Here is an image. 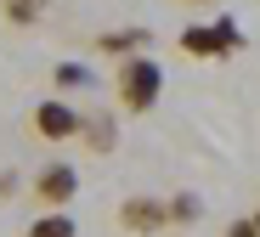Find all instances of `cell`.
<instances>
[{
	"label": "cell",
	"instance_id": "obj_5",
	"mask_svg": "<svg viewBox=\"0 0 260 237\" xmlns=\"http://www.w3.org/2000/svg\"><path fill=\"white\" fill-rule=\"evenodd\" d=\"M79 147H85V153H96V158H108V153L119 147V102H113V108H85Z\"/></svg>",
	"mask_w": 260,
	"mask_h": 237
},
{
	"label": "cell",
	"instance_id": "obj_9",
	"mask_svg": "<svg viewBox=\"0 0 260 237\" xmlns=\"http://www.w3.org/2000/svg\"><path fill=\"white\" fill-rule=\"evenodd\" d=\"M51 85H57V90H96V68L68 57V62H57V68H51Z\"/></svg>",
	"mask_w": 260,
	"mask_h": 237
},
{
	"label": "cell",
	"instance_id": "obj_4",
	"mask_svg": "<svg viewBox=\"0 0 260 237\" xmlns=\"http://www.w3.org/2000/svg\"><path fill=\"white\" fill-rule=\"evenodd\" d=\"M28 192H34V204H40V209H68V204L79 198V170H74L68 158H51L46 170H34Z\"/></svg>",
	"mask_w": 260,
	"mask_h": 237
},
{
	"label": "cell",
	"instance_id": "obj_16",
	"mask_svg": "<svg viewBox=\"0 0 260 237\" xmlns=\"http://www.w3.org/2000/svg\"><path fill=\"white\" fill-rule=\"evenodd\" d=\"M254 220H260V209H254Z\"/></svg>",
	"mask_w": 260,
	"mask_h": 237
},
{
	"label": "cell",
	"instance_id": "obj_10",
	"mask_svg": "<svg viewBox=\"0 0 260 237\" xmlns=\"http://www.w3.org/2000/svg\"><path fill=\"white\" fill-rule=\"evenodd\" d=\"M198 220H204V198H198V192H170V226L187 231V226H198Z\"/></svg>",
	"mask_w": 260,
	"mask_h": 237
},
{
	"label": "cell",
	"instance_id": "obj_14",
	"mask_svg": "<svg viewBox=\"0 0 260 237\" xmlns=\"http://www.w3.org/2000/svg\"><path fill=\"white\" fill-rule=\"evenodd\" d=\"M226 237H260V220H254V215H243V220H232V226H226Z\"/></svg>",
	"mask_w": 260,
	"mask_h": 237
},
{
	"label": "cell",
	"instance_id": "obj_8",
	"mask_svg": "<svg viewBox=\"0 0 260 237\" xmlns=\"http://www.w3.org/2000/svg\"><path fill=\"white\" fill-rule=\"evenodd\" d=\"M23 237H79V220H74L68 209H40V215L23 226Z\"/></svg>",
	"mask_w": 260,
	"mask_h": 237
},
{
	"label": "cell",
	"instance_id": "obj_15",
	"mask_svg": "<svg viewBox=\"0 0 260 237\" xmlns=\"http://www.w3.org/2000/svg\"><path fill=\"white\" fill-rule=\"evenodd\" d=\"M176 6H187V12H204V6H215V0H176Z\"/></svg>",
	"mask_w": 260,
	"mask_h": 237
},
{
	"label": "cell",
	"instance_id": "obj_1",
	"mask_svg": "<svg viewBox=\"0 0 260 237\" xmlns=\"http://www.w3.org/2000/svg\"><path fill=\"white\" fill-rule=\"evenodd\" d=\"M158 96H164V68H158L147 51L124 57L119 74H113V102H119V113H124V119H142V113L158 108Z\"/></svg>",
	"mask_w": 260,
	"mask_h": 237
},
{
	"label": "cell",
	"instance_id": "obj_13",
	"mask_svg": "<svg viewBox=\"0 0 260 237\" xmlns=\"http://www.w3.org/2000/svg\"><path fill=\"white\" fill-rule=\"evenodd\" d=\"M23 186H28V181H23L17 170H0V204H12V198L23 192Z\"/></svg>",
	"mask_w": 260,
	"mask_h": 237
},
{
	"label": "cell",
	"instance_id": "obj_12",
	"mask_svg": "<svg viewBox=\"0 0 260 237\" xmlns=\"http://www.w3.org/2000/svg\"><path fill=\"white\" fill-rule=\"evenodd\" d=\"M215 28H221V45H226V57H238V51H243V28H238L226 12H215Z\"/></svg>",
	"mask_w": 260,
	"mask_h": 237
},
{
	"label": "cell",
	"instance_id": "obj_3",
	"mask_svg": "<svg viewBox=\"0 0 260 237\" xmlns=\"http://www.w3.org/2000/svg\"><path fill=\"white\" fill-rule=\"evenodd\" d=\"M113 220H119V231H130V237H158V231H170V198L130 192V198L113 209Z\"/></svg>",
	"mask_w": 260,
	"mask_h": 237
},
{
	"label": "cell",
	"instance_id": "obj_11",
	"mask_svg": "<svg viewBox=\"0 0 260 237\" xmlns=\"http://www.w3.org/2000/svg\"><path fill=\"white\" fill-rule=\"evenodd\" d=\"M0 17H6L12 28H34L40 17H46V0H0Z\"/></svg>",
	"mask_w": 260,
	"mask_h": 237
},
{
	"label": "cell",
	"instance_id": "obj_7",
	"mask_svg": "<svg viewBox=\"0 0 260 237\" xmlns=\"http://www.w3.org/2000/svg\"><path fill=\"white\" fill-rule=\"evenodd\" d=\"M147 40H153L147 28H102V34H96L91 45H96L102 57H113V62H124V57H136V51H142Z\"/></svg>",
	"mask_w": 260,
	"mask_h": 237
},
{
	"label": "cell",
	"instance_id": "obj_6",
	"mask_svg": "<svg viewBox=\"0 0 260 237\" xmlns=\"http://www.w3.org/2000/svg\"><path fill=\"white\" fill-rule=\"evenodd\" d=\"M176 45H181V57H192V62H215V57H226L215 17H209V23H187V28L176 34Z\"/></svg>",
	"mask_w": 260,
	"mask_h": 237
},
{
	"label": "cell",
	"instance_id": "obj_2",
	"mask_svg": "<svg viewBox=\"0 0 260 237\" xmlns=\"http://www.w3.org/2000/svg\"><path fill=\"white\" fill-rule=\"evenodd\" d=\"M79 124H85V108H74L68 96H40L23 119V130L34 141H46V147H68V141H79Z\"/></svg>",
	"mask_w": 260,
	"mask_h": 237
}]
</instances>
